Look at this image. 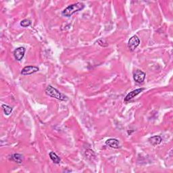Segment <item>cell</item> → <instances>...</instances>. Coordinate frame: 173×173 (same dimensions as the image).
<instances>
[{"mask_svg": "<svg viewBox=\"0 0 173 173\" xmlns=\"http://www.w3.org/2000/svg\"><path fill=\"white\" fill-rule=\"evenodd\" d=\"M46 93L51 98H56L60 101H67L68 98L66 96H65L64 94H62L56 88H54V86L51 85H48L46 89Z\"/></svg>", "mask_w": 173, "mask_h": 173, "instance_id": "obj_2", "label": "cell"}, {"mask_svg": "<svg viewBox=\"0 0 173 173\" xmlns=\"http://www.w3.org/2000/svg\"><path fill=\"white\" fill-rule=\"evenodd\" d=\"M39 71V68L37 66H27L25 68H22V70L21 71V74L22 75H30L32 74L33 73H35V72Z\"/></svg>", "mask_w": 173, "mask_h": 173, "instance_id": "obj_5", "label": "cell"}, {"mask_svg": "<svg viewBox=\"0 0 173 173\" xmlns=\"http://www.w3.org/2000/svg\"><path fill=\"white\" fill-rule=\"evenodd\" d=\"M2 108L3 110V112H4V113H5V115H7V116L10 115V114H11L12 112V107H10V106H9L8 105H5V104L2 105Z\"/></svg>", "mask_w": 173, "mask_h": 173, "instance_id": "obj_12", "label": "cell"}, {"mask_svg": "<svg viewBox=\"0 0 173 173\" xmlns=\"http://www.w3.org/2000/svg\"><path fill=\"white\" fill-rule=\"evenodd\" d=\"M85 8V4L82 2H77L68 6L62 12V16L65 17H70L74 13L81 11Z\"/></svg>", "mask_w": 173, "mask_h": 173, "instance_id": "obj_1", "label": "cell"}, {"mask_svg": "<svg viewBox=\"0 0 173 173\" xmlns=\"http://www.w3.org/2000/svg\"><path fill=\"white\" fill-rule=\"evenodd\" d=\"M148 141H149V142H150L152 145L155 146V145H157L160 144L162 142V137L160 136L155 135V136H153V137H150V139H148Z\"/></svg>", "mask_w": 173, "mask_h": 173, "instance_id": "obj_9", "label": "cell"}, {"mask_svg": "<svg viewBox=\"0 0 173 173\" xmlns=\"http://www.w3.org/2000/svg\"><path fill=\"white\" fill-rule=\"evenodd\" d=\"M11 160L18 164H21L23 161V156L21 154H14L11 155Z\"/></svg>", "mask_w": 173, "mask_h": 173, "instance_id": "obj_10", "label": "cell"}, {"mask_svg": "<svg viewBox=\"0 0 173 173\" xmlns=\"http://www.w3.org/2000/svg\"><path fill=\"white\" fill-rule=\"evenodd\" d=\"M145 73L141 70H136L133 72V79L137 83H141L145 80Z\"/></svg>", "mask_w": 173, "mask_h": 173, "instance_id": "obj_4", "label": "cell"}, {"mask_svg": "<svg viewBox=\"0 0 173 173\" xmlns=\"http://www.w3.org/2000/svg\"><path fill=\"white\" fill-rule=\"evenodd\" d=\"M106 144L110 147L115 149H119L120 147L119 141L116 139H109L106 141Z\"/></svg>", "mask_w": 173, "mask_h": 173, "instance_id": "obj_8", "label": "cell"}, {"mask_svg": "<svg viewBox=\"0 0 173 173\" xmlns=\"http://www.w3.org/2000/svg\"><path fill=\"white\" fill-rule=\"evenodd\" d=\"M143 90H145L144 88H141V89H137L134 90V91L130 92L129 93H128L127 95L125 97V98H124V102H127L128 101H130L131 99H133L135 97L137 96V95H139L140 93L142 92Z\"/></svg>", "mask_w": 173, "mask_h": 173, "instance_id": "obj_7", "label": "cell"}, {"mask_svg": "<svg viewBox=\"0 0 173 173\" xmlns=\"http://www.w3.org/2000/svg\"><path fill=\"white\" fill-rule=\"evenodd\" d=\"M50 157L51 158V160H52L55 164H59L60 163L61 159L58 157V155L54 153V151H51L50 153Z\"/></svg>", "mask_w": 173, "mask_h": 173, "instance_id": "obj_11", "label": "cell"}, {"mask_svg": "<svg viewBox=\"0 0 173 173\" xmlns=\"http://www.w3.org/2000/svg\"><path fill=\"white\" fill-rule=\"evenodd\" d=\"M140 40L137 35H134L129 39L128 42V48L131 51H135L136 48L139 46Z\"/></svg>", "mask_w": 173, "mask_h": 173, "instance_id": "obj_3", "label": "cell"}, {"mask_svg": "<svg viewBox=\"0 0 173 173\" xmlns=\"http://www.w3.org/2000/svg\"><path fill=\"white\" fill-rule=\"evenodd\" d=\"M31 25V21L29 19H24L20 22V25L22 27H28Z\"/></svg>", "mask_w": 173, "mask_h": 173, "instance_id": "obj_13", "label": "cell"}, {"mask_svg": "<svg viewBox=\"0 0 173 173\" xmlns=\"http://www.w3.org/2000/svg\"><path fill=\"white\" fill-rule=\"evenodd\" d=\"M25 51L26 50L25 47H20L16 48L14 51V56L17 61H20L23 58L24 56H25Z\"/></svg>", "mask_w": 173, "mask_h": 173, "instance_id": "obj_6", "label": "cell"}]
</instances>
